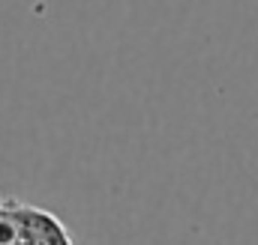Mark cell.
<instances>
[{"label":"cell","instance_id":"6da1fadb","mask_svg":"<svg viewBox=\"0 0 258 245\" xmlns=\"http://www.w3.org/2000/svg\"><path fill=\"white\" fill-rule=\"evenodd\" d=\"M15 209H18V221H21V245H72L57 215H51L39 206L21 203V200H15Z\"/></svg>","mask_w":258,"mask_h":245}]
</instances>
